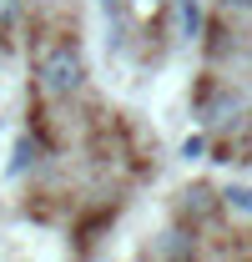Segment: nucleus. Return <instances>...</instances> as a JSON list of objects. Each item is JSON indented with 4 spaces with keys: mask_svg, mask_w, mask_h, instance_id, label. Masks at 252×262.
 I'll return each mask as SVG.
<instances>
[{
    "mask_svg": "<svg viewBox=\"0 0 252 262\" xmlns=\"http://www.w3.org/2000/svg\"><path fill=\"white\" fill-rule=\"evenodd\" d=\"M227 207L232 212H252V187H232L227 192Z\"/></svg>",
    "mask_w": 252,
    "mask_h": 262,
    "instance_id": "nucleus-5",
    "label": "nucleus"
},
{
    "mask_svg": "<svg viewBox=\"0 0 252 262\" xmlns=\"http://www.w3.org/2000/svg\"><path fill=\"white\" fill-rule=\"evenodd\" d=\"M212 207H217V196L207 192V187H192V192H187V202H182V212H187V217H207Z\"/></svg>",
    "mask_w": 252,
    "mask_h": 262,
    "instance_id": "nucleus-2",
    "label": "nucleus"
},
{
    "mask_svg": "<svg viewBox=\"0 0 252 262\" xmlns=\"http://www.w3.org/2000/svg\"><path fill=\"white\" fill-rule=\"evenodd\" d=\"M182 35H202V15H197V0H182Z\"/></svg>",
    "mask_w": 252,
    "mask_h": 262,
    "instance_id": "nucleus-3",
    "label": "nucleus"
},
{
    "mask_svg": "<svg viewBox=\"0 0 252 262\" xmlns=\"http://www.w3.org/2000/svg\"><path fill=\"white\" fill-rule=\"evenodd\" d=\"M217 5H227V10H252V0H217Z\"/></svg>",
    "mask_w": 252,
    "mask_h": 262,
    "instance_id": "nucleus-7",
    "label": "nucleus"
},
{
    "mask_svg": "<svg viewBox=\"0 0 252 262\" xmlns=\"http://www.w3.org/2000/svg\"><path fill=\"white\" fill-rule=\"evenodd\" d=\"M31 81H35V96H46V101L76 96V91L86 86V56H81V46H76V40H66V35L46 40V46L35 51Z\"/></svg>",
    "mask_w": 252,
    "mask_h": 262,
    "instance_id": "nucleus-1",
    "label": "nucleus"
},
{
    "mask_svg": "<svg viewBox=\"0 0 252 262\" xmlns=\"http://www.w3.org/2000/svg\"><path fill=\"white\" fill-rule=\"evenodd\" d=\"M15 10H20V0H0V26H10V20H15Z\"/></svg>",
    "mask_w": 252,
    "mask_h": 262,
    "instance_id": "nucleus-6",
    "label": "nucleus"
},
{
    "mask_svg": "<svg viewBox=\"0 0 252 262\" xmlns=\"http://www.w3.org/2000/svg\"><path fill=\"white\" fill-rule=\"evenodd\" d=\"M161 252H166V257H192L197 247H192V242H187V232H172V242H166Z\"/></svg>",
    "mask_w": 252,
    "mask_h": 262,
    "instance_id": "nucleus-4",
    "label": "nucleus"
}]
</instances>
